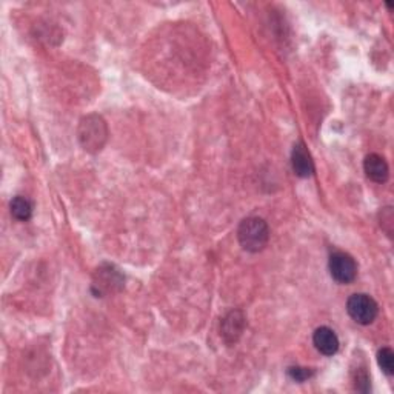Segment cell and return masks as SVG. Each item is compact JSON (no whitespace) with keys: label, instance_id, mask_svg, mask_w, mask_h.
<instances>
[{"label":"cell","instance_id":"obj_1","mask_svg":"<svg viewBox=\"0 0 394 394\" xmlns=\"http://www.w3.org/2000/svg\"><path fill=\"white\" fill-rule=\"evenodd\" d=\"M239 244L245 251L259 253L264 249L270 239V228L262 218H247L240 222L238 229Z\"/></svg>","mask_w":394,"mask_h":394},{"label":"cell","instance_id":"obj_2","mask_svg":"<svg viewBox=\"0 0 394 394\" xmlns=\"http://www.w3.org/2000/svg\"><path fill=\"white\" fill-rule=\"evenodd\" d=\"M107 123H105L101 116L91 114L81 121V125H79V141H81L82 147L87 151H91V153L101 151L105 142H107Z\"/></svg>","mask_w":394,"mask_h":394},{"label":"cell","instance_id":"obj_3","mask_svg":"<svg viewBox=\"0 0 394 394\" xmlns=\"http://www.w3.org/2000/svg\"><path fill=\"white\" fill-rule=\"evenodd\" d=\"M346 311L350 318L357 322L359 325H370L376 320L379 314V307L371 296L369 294H353L346 302Z\"/></svg>","mask_w":394,"mask_h":394},{"label":"cell","instance_id":"obj_4","mask_svg":"<svg viewBox=\"0 0 394 394\" xmlns=\"http://www.w3.org/2000/svg\"><path fill=\"white\" fill-rule=\"evenodd\" d=\"M328 270H330L331 278L339 284H351L357 276V264L350 254L336 251L330 256Z\"/></svg>","mask_w":394,"mask_h":394},{"label":"cell","instance_id":"obj_5","mask_svg":"<svg viewBox=\"0 0 394 394\" xmlns=\"http://www.w3.org/2000/svg\"><path fill=\"white\" fill-rule=\"evenodd\" d=\"M313 344L316 346V350L324 354V356H334L339 351V338L331 328L328 326H319L313 334Z\"/></svg>","mask_w":394,"mask_h":394},{"label":"cell","instance_id":"obj_6","mask_svg":"<svg viewBox=\"0 0 394 394\" xmlns=\"http://www.w3.org/2000/svg\"><path fill=\"white\" fill-rule=\"evenodd\" d=\"M291 165H293V172L296 176L302 177H310L314 173V163L311 159V154L308 153V149L305 148V145L302 142L296 143L291 153Z\"/></svg>","mask_w":394,"mask_h":394},{"label":"cell","instance_id":"obj_7","mask_svg":"<svg viewBox=\"0 0 394 394\" xmlns=\"http://www.w3.org/2000/svg\"><path fill=\"white\" fill-rule=\"evenodd\" d=\"M364 169L369 179L376 183H385L388 180L390 168L388 163L379 154H369L364 160Z\"/></svg>","mask_w":394,"mask_h":394},{"label":"cell","instance_id":"obj_8","mask_svg":"<svg viewBox=\"0 0 394 394\" xmlns=\"http://www.w3.org/2000/svg\"><path fill=\"white\" fill-rule=\"evenodd\" d=\"M245 328V316L240 311H231L223 319L222 334L228 344H236Z\"/></svg>","mask_w":394,"mask_h":394},{"label":"cell","instance_id":"obj_9","mask_svg":"<svg viewBox=\"0 0 394 394\" xmlns=\"http://www.w3.org/2000/svg\"><path fill=\"white\" fill-rule=\"evenodd\" d=\"M10 208H11L12 218H14V219L21 220V222H26V220L31 219L32 205H31V202L26 199V197L16 196L14 199L11 200Z\"/></svg>","mask_w":394,"mask_h":394},{"label":"cell","instance_id":"obj_10","mask_svg":"<svg viewBox=\"0 0 394 394\" xmlns=\"http://www.w3.org/2000/svg\"><path fill=\"white\" fill-rule=\"evenodd\" d=\"M122 276L113 270V267H107V270H98V280L96 282V285L101 288V290L110 291L111 288L116 285H122Z\"/></svg>","mask_w":394,"mask_h":394},{"label":"cell","instance_id":"obj_11","mask_svg":"<svg viewBox=\"0 0 394 394\" xmlns=\"http://www.w3.org/2000/svg\"><path fill=\"white\" fill-rule=\"evenodd\" d=\"M377 364L386 376H393L394 374V353L391 348L385 346L380 348L377 351Z\"/></svg>","mask_w":394,"mask_h":394},{"label":"cell","instance_id":"obj_12","mask_svg":"<svg viewBox=\"0 0 394 394\" xmlns=\"http://www.w3.org/2000/svg\"><path fill=\"white\" fill-rule=\"evenodd\" d=\"M314 374L311 369H304V366H290L288 369V376H290L296 382H305Z\"/></svg>","mask_w":394,"mask_h":394},{"label":"cell","instance_id":"obj_13","mask_svg":"<svg viewBox=\"0 0 394 394\" xmlns=\"http://www.w3.org/2000/svg\"><path fill=\"white\" fill-rule=\"evenodd\" d=\"M356 390L366 393L370 390V377L366 374L365 369L357 370V377H356Z\"/></svg>","mask_w":394,"mask_h":394}]
</instances>
